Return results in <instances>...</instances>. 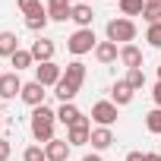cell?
Segmentation results:
<instances>
[{
	"label": "cell",
	"mask_w": 161,
	"mask_h": 161,
	"mask_svg": "<svg viewBox=\"0 0 161 161\" xmlns=\"http://www.w3.org/2000/svg\"><path fill=\"white\" fill-rule=\"evenodd\" d=\"M82 3H89V0H82Z\"/></svg>",
	"instance_id": "8d00e7d4"
},
{
	"label": "cell",
	"mask_w": 161,
	"mask_h": 161,
	"mask_svg": "<svg viewBox=\"0 0 161 161\" xmlns=\"http://www.w3.org/2000/svg\"><path fill=\"white\" fill-rule=\"evenodd\" d=\"M44 158L47 161H69V142L66 139H51L44 145Z\"/></svg>",
	"instance_id": "9c48e42d"
},
{
	"label": "cell",
	"mask_w": 161,
	"mask_h": 161,
	"mask_svg": "<svg viewBox=\"0 0 161 161\" xmlns=\"http://www.w3.org/2000/svg\"><path fill=\"white\" fill-rule=\"evenodd\" d=\"M22 86H25V82H19V73H3V76H0V98H16V95H22Z\"/></svg>",
	"instance_id": "ba28073f"
},
{
	"label": "cell",
	"mask_w": 161,
	"mask_h": 161,
	"mask_svg": "<svg viewBox=\"0 0 161 161\" xmlns=\"http://www.w3.org/2000/svg\"><path fill=\"white\" fill-rule=\"evenodd\" d=\"M152 98H155V108H161V79H158V86H155V92H152Z\"/></svg>",
	"instance_id": "4dcf8cb0"
},
{
	"label": "cell",
	"mask_w": 161,
	"mask_h": 161,
	"mask_svg": "<svg viewBox=\"0 0 161 161\" xmlns=\"http://www.w3.org/2000/svg\"><path fill=\"white\" fill-rule=\"evenodd\" d=\"M120 63H123L126 69H139V66H142V51H139L136 44H123V47H120Z\"/></svg>",
	"instance_id": "4fadbf2b"
},
{
	"label": "cell",
	"mask_w": 161,
	"mask_h": 161,
	"mask_svg": "<svg viewBox=\"0 0 161 161\" xmlns=\"http://www.w3.org/2000/svg\"><path fill=\"white\" fill-rule=\"evenodd\" d=\"M92 120L98 126H114L117 123V104L114 101H95L92 104Z\"/></svg>",
	"instance_id": "5b68a950"
},
{
	"label": "cell",
	"mask_w": 161,
	"mask_h": 161,
	"mask_svg": "<svg viewBox=\"0 0 161 161\" xmlns=\"http://www.w3.org/2000/svg\"><path fill=\"white\" fill-rule=\"evenodd\" d=\"M148 155V161H161V155H155V152H145Z\"/></svg>",
	"instance_id": "836d02e7"
},
{
	"label": "cell",
	"mask_w": 161,
	"mask_h": 161,
	"mask_svg": "<svg viewBox=\"0 0 161 161\" xmlns=\"http://www.w3.org/2000/svg\"><path fill=\"white\" fill-rule=\"evenodd\" d=\"M54 123H57V111H51L47 104H41V108H35L32 111V136L38 139V142H51V139H57L54 136Z\"/></svg>",
	"instance_id": "6da1fadb"
},
{
	"label": "cell",
	"mask_w": 161,
	"mask_h": 161,
	"mask_svg": "<svg viewBox=\"0 0 161 161\" xmlns=\"http://www.w3.org/2000/svg\"><path fill=\"white\" fill-rule=\"evenodd\" d=\"M145 130L155 133V136H161V108H155V111L145 114Z\"/></svg>",
	"instance_id": "cb8c5ba5"
},
{
	"label": "cell",
	"mask_w": 161,
	"mask_h": 161,
	"mask_svg": "<svg viewBox=\"0 0 161 161\" xmlns=\"http://www.w3.org/2000/svg\"><path fill=\"white\" fill-rule=\"evenodd\" d=\"M0 130H3V114H0Z\"/></svg>",
	"instance_id": "d590c367"
},
{
	"label": "cell",
	"mask_w": 161,
	"mask_h": 161,
	"mask_svg": "<svg viewBox=\"0 0 161 161\" xmlns=\"http://www.w3.org/2000/svg\"><path fill=\"white\" fill-rule=\"evenodd\" d=\"M92 139V126H89V117H79V123L66 126V142L69 145H86Z\"/></svg>",
	"instance_id": "8992f818"
},
{
	"label": "cell",
	"mask_w": 161,
	"mask_h": 161,
	"mask_svg": "<svg viewBox=\"0 0 161 161\" xmlns=\"http://www.w3.org/2000/svg\"><path fill=\"white\" fill-rule=\"evenodd\" d=\"M69 19H73L79 29H92L95 13H92V7H89V3H76V7H73V13H69Z\"/></svg>",
	"instance_id": "5bb4252c"
},
{
	"label": "cell",
	"mask_w": 161,
	"mask_h": 161,
	"mask_svg": "<svg viewBox=\"0 0 161 161\" xmlns=\"http://www.w3.org/2000/svg\"><path fill=\"white\" fill-rule=\"evenodd\" d=\"M16 51H19L16 32H0V57H13Z\"/></svg>",
	"instance_id": "ffe728a7"
},
{
	"label": "cell",
	"mask_w": 161,
	"mask_h": 161,
	"mask_svg": "<svg viewBox=\"0 0 161 161\" xmlns=\"http://www.w3.org/2000/svg\"><path fill=\"white\" fill-rule=\"evenodd\" d=\"M60 79H63V66H57L54 60H47V63H38V66H35V82H41L44 89H47V86H57Z\"/></svg>",
	"instance_id": "277c9868"
},
{
	"label": "cell",
	"mask_w": 161,
	"mask_h": 161,
	"mask_svg": "<svg viewBox=\"0 0 161 161\" xmlns=\"http://www.w3.org/2000/svg\"><path fill=\"white\" fill-rule=\"evenodd\" d=\"M22 161H47V158H44V148L41 145H29L22 152Z\"/></svg>",
	"instance_id": "4316f807"
},
{
	"label": "cell",
	"mask_w": 161,
	"mask_h": 161,
	"mask_svg": "<svg viewBox=\"0 0 161 161\" xmlns=\"http://www.w3.org/2000/svg\"><path fill=\"white\" fill-rule=\"evenodd\" d=\"M51 22V16H47V7H41V10H35V13H29L25 16V29L29 32H44V25Z\"/></svg>",
	"instance_id": "ac0fdd59"
},
{
	"label": "cell",
	"mask_w": 161,
	"mask_h": 161,
	"mask_svg": "<svg viewBox=\"0 0 161 161\" xmlns=\"http://www.w3.org/2000/svg\"><path fill=\"white\" fill-rule=\"evenodd\" d=\"M16 7L29 16V13H35V10H41V0H16Z\"/></svg>",
	"instance_id": "f1b7e54d"
},
{
	"label": "cell",
	"mask_w": 161,
	"mask_h": 161,
	"mask_svg": "<svg viewBox=\"0 0 161 161\" xmlns=\"http://www.w3.org/2000/svg\"><path fill=\"white\" fill-rule=\"evenodd\" d=\"M44 95H47V92H44V86L32 79V82H25V86H22V95H19V98L35 111V108H41V104H44Z\"/></svg>",
	"instance_id": "52a82bcc"
},
{
	"label": "cell",
	"mask_w": 161,
	"mask_h": 161,
	"mask_svg": "<svg viewBox=\"0 0 161 161\" xmlns=\"http://www.w3.org/2000/svg\"><path fill=\"white\" fill-rule=\"evenodd\" d=\"M69 13H73V3H69V0H47V16H51L54 22H66Z\"/></svg>",
	"instance_id": "7c38bea8"
},
{
	"label": "cell",
	"mask_w": 161,
	"mask_h": 161,
	"mask_svg": "<svg viewBox=\"0 0 161 161\" xmlns=\"http://www.w3.org/2000/svg\"><path fill=\"white\" fill-rule=\"evenodd\" d=\"M98 152H104V148H111L114 145V133H111V126H95L92 130V139H89Z\"/></svg>",
	"instance_id": "e0dca14e"
},
{
	"label": "cell",
	"mask_w": 161,
	"mask_h": 161,
	"mask_svg": "<svg viewBox=\"0 0 161 161\" xmlns=\"http://www.w3.org/2000/svg\"><path fill=\"white\" fill-rule=\"evenodd\" d=\"M82 161H104V158H101V155H86Z\"/></svg>",
	"instance_id": "d6a6232c"
},
{
	"label": "cell",
	"mask_w": 161,
	"mask_h": 161,
	"mask_svg": "<svg viewBox=\"0 0 161 161\" xmlns=\"http://www.w3.org/2000/svg\"><path fill=\"white\" fill-rule=\"evenodd\" d=\"M104 32H108V41H114V44L120 41V47L136 41V22H133V19H126V16H123V19H111Z\"/></svg>",
	"instance_id": "7a4b0ae2"
},
{
	"label": "cell",
	"mask_w": 161,
	"mask_h": 161,
	"mask_svg": "<svg viewBox=\"0 0 161 161\" xmlns=\"http://www.w3.org/2000/svg\"><path fill=\"white\" fill-rule=\"evenodd\" d=\"M126 161H148V155H142V152H130Z\"/></svg>",
	"instance_id": "1f68e13d"
},
{
	"label": "cell",
	"mask_w": 161,
	"mask_h": 161,
	"mask_svg": "<svg viewBox=\"0 0 161 161\" xmlns=\"http://www.w3.org/2000/svg\"><path fill=\"white\" fill-rule=\"evenodd\" d=\"M142 19H145L148 25H158V22H161V7H155V3H145V10H142Z\"/></svg>",
	"instance_id": "484cf974"
},
{
	"label": "cell",
	"mask_w": 161,
	"mask_h": 161,
	"mask_svg": "<svg viewBox=\"0 0 161 161\" xmlns=\"http://www.w3.org/2000/svg\"><path fill=\"white\" fill-rule=\"evenodd\" d=\"M145 0H120V13L123 16H142Z\"/></svg>",
	"instance_id": "603a6c76"
},
{
	"label": "cell",
	"mask_w": 161,
	"mask_h": 161,
	"mask_svg": "<svg viewBox=\"0 0 161 161\" xmlns=\"http://www.w3.org/2000/svg\"><path fill=\"white\" fill-rule=\"evenodd\" d=\"M63 79H66L69 86L82 89V82H86V63H82V60H73V63H66V69H63Z\"/></svg>",
	"instance_id": "8fae6325"
},
{
	"label": "cell",
	"mask_w": 161,
	"mask_h": 161,
	"mask_svg": "<svg viewBox=\"0 0 161 161\" xmlns=\"http://www.w3.org/2000/svg\"><path fill=\"white\" fill-rule=\"evenodd\" d=\"M95 57H98V63H114V60H120V47L114 41H98Z\"/></svg>",
	"instance_id": "2e32d148"
},
{
	"label": "cell",
	"mask_w": 161,
	"mask_h": 161,
	"mask_svg": "<svg viewBox=\"0 0 161 161\" xmlns=\"http://www.w3.org/2000/svg\"><path fill=\"white\" fill-rule=\"evenodd\" d=\"M10 155H13V145H10L7 139H0V161H7Z\"/></svg>",
	"instance_id": "f546056e"
},
{
	"label": "cell",
	"mask_w": 161,
	"mask_h": 161,
	"mask_svg": "<svg viewBox=\"0 0 161 161\" xmlns=\"http://www.w3.org/2000/svg\"><path fill=\"white\" fill-rule=\"evenodd\" d=\"M29 51H32V57H35L38 63H47V60H54V51H57V47H54L51 38H38V41H32Z\"/></svg>",
	"instance_id": "30bf717a"
},
{
	"label": "cell",
	"mask_w": 161,
	"mask_h": 161,
	"mask_svg": "<svg viewBox=\"0 0 161 161\" xmlns=\"http://www.w3.org/2000/svg\"><path fill=\"white\" fill-rule=\"evenodd\" d=\"M66 47H69V54L82 57V54H89V51H95V47H98V38H95V32H92V29H76V32L69 35Z\"/></svg>",
	"instance_id": "3957f363"
},
{
	"label": "cell",
	"mask_w": 161,
	"mask_h": 161,
	"mask_svg": "<svg viewBox=\"0 0 161 161\" xmlns=\"http://www.w3.org/2000/svg\"><path fill=\"white\" fill-rule=\"evenodd\" d=\"M126 86H130L133 92L145 86V73H142V66H139V69H130V73H126Z\"/></svg>",
	"instance_id": "d4e9b609"
},
{
	"label": "cell",
	"mask_w": 161,
	"mask_h": 161,
	"mask_svg": "<svg viewBox=\"0 0 161 161\" xmlns=\"http://www.w3.org/2000/svg\"><path fill=\"white\" fill-rule=\"evenodd\" d=\"M10 63H13V73H19V69H29L32 63H35V57H32V51H16L13 57H10Z\"/></svg>",
	"instance_id": "7402d4cb"
},
{
	"label": "cell",
	"mask_w": 161,
	"mask_h": 161,
	"mask_svg": "<svg viewBox=\"0 0 161 161\" xmlns=\"http://www.w3.org/2000/svg\"><path fill=\"white\" fill-rule=\"evenodd\" d=\"M79 117H82V114H79V108H76L73 101H66V104H60V108H57V120H60V123H66V126L79 123Z\"/></svg>",
	"instance_id": "d6986e66"
},
{
	"label": "cell",
	"mask_w": 161,
	"mask_h": 161,
	"mask_svg": "<svg viewBox=\"0 0 161 161\" xmlns=\"http://www.w3.org/2000/svg\"><path fill=\"white\" fill-rule=\"evenodd\" d=\"M133 95H136V92H133V89L126 86V79H120V82H114V89H111V101H114L117 108L130 104V101H133Z\"/></svg>",
	"instance_id": "9a60e30c"
},
{
	"label": "cell",
	"mask_w": 161,
	"mask_h": 161,
	"mask_svg": "<svg viewBox=\"0 0 161 161\" xmlns=\"http://www.w3.org/2000/svg\"><path fill=\"white\" fill-rule=\"evenodd\" d=\"M54 95L60 98V104H66V101H73V98L79 95V89H76V86H69L66 79H60V82L54 86Z\"/></svg>",
	"instance_id": "44dd1931"
},
{
	"label": "cell",
	"mask_w": 161,
	"mask_h": 161,
	"mask_svg": "<svg viewBox=\"0 0 161 161\" xmlns=\"http://www.w3.org/2000/svg\"><path fill=\"white\" fill-rule=\"evenodd\" d=\"M145 41H148L152 47H158V51H161V22H158V25H148V32H145Z\"/></svg>",
	"instance_id": "83f0119b"
},
{
	"label": "cell",
	"mask_w": 161,
	"mask_h": 161,
	"mask_svg": "<svg viewBox=\"0 0 161 161\" xmlns=\"http://www.w3.org/2000/svg\"><path fill=\"white\" fill-rule=\"evenodd\" d=\"M145 3H155V7H161V0H145Z\"/></svg>",
	"instance_id": "e575fe53"
}]
</instances>
